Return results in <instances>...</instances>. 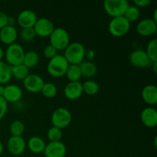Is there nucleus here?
I'll use <instances>...</instances> for the list:
<instances>
[{"instance_id":"31","label":"nucleus","mask_w":157,"mask_h":157,"mask_svg":"<svg viewBox=\"0 0 157 157\" xmlns=\"http://www.w3.org/2000/svg\"><path fill=\"white\" fill-rule=\"evenodd\" d=\"M63 133L61 129L56 127H52L47 132V137L49 142H58L61 141Z\"/></svg>"},{"instance_id":"19","label":"nucleus","mask_w":157,"mask_h":157,"mask_svg":"<svg viewBox=\"0 0 157 157\" xmlns=\"http://www.w3.org/2000/svg\"><path fill=\"white\" fill-rule=\"evenodd\" d=\"M142 98L145 103L150 107L156 105L157 103V87L155 84H147L143 88Z\"/></svg>"},{"instance_id":"43","label":"nucleus","mask_w":157,"mask_h":157,"mask_svg":"<svg viewBox=\"0 0 157 157\" xmlns=\"http://www.w3.org/2000/svg\"><path fill=\"white\" fill-rule=\"evenodd\" d=\"M3 150H4V147H3V144H2V143L1 142V140H0V156H1L2 153H3Z\"/></svg>"},{"instance_id":"28","label":"nucleus","mask_w":157,"mask_h":157,"mask_svg":"<svg viewBox=\"0 0 157 157\" xmlns=\"http://www.w3.org/2000/svg\"><path fill=\"white\" fill-rule=\"evenodd\" d=\"M146 53L152 63L157 62V40L156 38L151 40L148 43L146 49Z\"/></svg>"},{"instance_id":"14","label":"nucleus","mask_w":157,"mask_h":157,"mask_svg":"<svg viewBox=\"0 0 157 157\" xmlns=\"http://www.w3.org/2000/svg\"><path fill=\"white\" fill-rule=\"evenodd\" d=\"M157 23L152 18H145L141 20L136 25V32L140 35L144 37H148L153 35L157 31Z\"/></svg>"},{"instance_id":"21","label":"nucleus","mask_w":157,"mask_h":157,"mask_svg":"<svg viewBox=\"0 0 157 157\" xmlns=\"http://www.w3.org/2000/svg\"><path fill=\"white\" fill-rule=\"evenodd\" d=\"M82 77L86 78H91L97 75L98 67L93 61H84L79 64Z\"/></svg>"},{"instance_id":"20","label":"nucleus","mask_w":157,"mask_h":157,"mask_svg":"<svg viewBox=\"0 0 157 157\" xmlns=\"http://www.w3.org/2000/svg\"><path fill=\"white\" fill-rule=\"evenodd\" d=\"M26 145L32 153L38 154V153H41L44 152L46 143L42 138L35 136L29 140Z\"/></svg>"},{"instance_id":"1","label":"nucleus","mask_w":157,"mask_h":157,"mask_svg":"<svg viewBox=\"0 0 157 157\" xmlns=\"http://www.w3.org/2000/svg\"><path fill=\"white\" fill-rule=\"evenodd\" d=\"M85 47L81 43L71 42L64 49V57L69 64H80L85 58Z\"/></svg>"},{"instance_id":"39","label":"nucleus","mask_w":157,"mask_h":157,"mask_svg":"<svg viewBox=\"0 0 157 157\" xmlns=\"http://www.w3.org/2000/svg\"><path fill=\"white\" fill-rule=\"evenodd\" d=\"M151 67H152V70H153V73L156 74L157 73V62L152 63Z\"/></svg>"},{"instance_id":"24","label":"nucleus","mask_w":157,"mask_h":157,"mask_svg":"<svg viewBox=\"0 0 157 157\" xmlns=\"http://www.w3.org/2000/svg\"><path fill=\"white\" fill-rule=\"evenodd\" d=\"M39 62V55L36 52L29 51L25 53L24 59H23V64L28 67L32 68L35 67Z\"/></svg>"},{"instance_id":"9","label":"nucleus","mask_w":157,"mask_h":157,"mask_svg":"<svg viewBox=\"0 0 157 157\" xmlns=\"http://www.w3.org/2000/svg\"><path fill=\"white\" fill-rule=\"evenodd\" d=\"M33 29L36 35L45 38L50 36L55 29V25L49 18H40L37 19Z\"/></svg>"},{"instance_id":"4","label":"nucleus","mask_w":157,"mask_h":157,"mask_svg":"<svg viewBox=\"0 0 157 157\" xmlns=\"http://www.w3.org/2000/svg\"><path fill=\"white\" fill-rule=\"evenodd\" d=\"M25 53L24 48L19 44L14 43L9 45L4 54L6 64L10 67L23 64Z\"/></svg>"},{"instance_id":"7","label":"nucleus","mask_w":157,"mask_h":157,"mask_svg":"<svg viewBox=\"0 0 157 157\" xmlns=\"http://www.w3.org/2000/svg\"><path fill=\"white\" fill-rule=\"evenodd\" d=\"M51 120L54 127L61 130L70 125L72 121V114L68 109L59 107L54 110Z\"/></svg>"},{"instance_id":"22","label":"nucleus","mask_w":157,"mask_h":157,"mask_svg":"<svg viewBox=\"0 0 157 157\" xmlns=\"http://www.w3.org/2000/svg\"><path fill=\"white\" fill-rule=\"evenodd\" d=\"M12 77L18 81H24L29 75V69L23 64L10 67Z\"/></svg>"},{"instance_id":"41","label":"nucleus","mask_w":157,"mask_h":157,"mask_svg":"<svg viewBox=\"0 0 157 157\" xmlns=\"http://www.w3.org/2000/svg\"><path fill=\"white\" fill-rule=\"evenodd\" d=\"M4 89H5L4 86L0 84V97H2L3 93H4Z\"/></svg>"},{"instance_id":"45","label":"nucleus","mask_w":157,"mask_h":157,"mask_svg":"<svg viewBox=\"0 0 157 157\" xmlns=\"http://www.w3.org/2000/svg\"><path fill=\"white\" fill-rule=\"evenodd\" d=\"M94 157H100V156H94Z\"/></svg>"},{"instance_id":"5","label":"nucleus","mask_w":157,"mask_h":157,"mask_svg":"<svg viewBox=\"0 0 157 157\" xmlns=\"http://www.w3.org/2000/svg\"><path fill=\"white\" fill-rule=\"evenodd\" d=\"M130 3L127 0H106L104 8L106 13L113 18L124 16Z\"/></svg>"},{"instance_id":"2","label":"nucleus","mask_w":157,"mask_h":157,"mask_svg":"<svg viewBox=\"0 0 157 157\" xmlns=\"http://www.w3.org/2000/svg\"><path fill=\"white\" fill-rule=\"evenodd\" d=\"M69 63L62 55H57L49 60L47 65V71L51 76L54 78H61L65 75Z\"/></svg>"},{"instance_id":"6","label":"nucleus","mask_w":157,"mask_h":157,"mask_svg":"<svg viewBox=\"0 0 157 157\" xmlns=\"http://www.w3.org/2000/svg\"><path fill=\"white\" fill-rule=\"evenodd\" d=\"M130 29V23L124 16L113 18L108 25V31L113 36L120 38L127 35Z\"/></svg>"},{"instance_id":"16","label":"nucleus","mask_w":157,"mask_h":157,"mask_svg":"<svg viewBox=\"0 0 157 157\" xmlns=\"http://www.w3.org/2000/svg\"><path fill=\"white\" fill-rule=\"evenodd\" d=\"M82 84L80 81L76 82H69L64 87V94L70 101L78 100L83 94Z\"/></svg>"},{"instance_id":"30","label":"nucleus","mask_w":157,"mask_h":157,"mask_svg":"<svg viewBox=\"0 0 157 157\" xmlns=\"http://www.w3.org/2000/svg\"><path fill=\"white\" fill-rule=\"evenodd\" d=\"M40 92H41L43 96L45 97L46 98H53L57 95L58 89H57L56 85L55 84L48 82L44 83Z\"/></svg>"},{"instance_id":"13","label":"nucleus","mask_w":157,"mask_h":157,"mask_svg":"<svg viewBox=\"0 0 157 157\" xmlns=\"http://www.w3.org/2000/svg\"><path fill=\"white\" fill-rule=\"evenodd\" d=\"M26 142L22 136H12L7 142V149L11 154L19 156L25 152L26 149Z\"/></svg>"},{"instance_id":"23","label":"nucleus","mask_w":157,"mask_h":157,"mask_svg":"<svg viewBox=\"0 0 157 157\" xmlns=\"http://www.w3.org/2000/svg\"><path fill=\"white\" fill-rule=\"evenodd\" d=\"M65 75L69 80V82L79 81V80L82 78V74L79 64H69Z\"/></svg>"},{"instance_id":"33","label":"nucleus","mask_w":157,"mask_h":157,"mask_svg":"<svg viewBox=\"0 0 157 157\" xmlns=\"http://www.w3.org/2000/svg\"><path fill=\"white\" fill-rule=\"evenodd\" d=\"M43 55L48 59L51 60L52 58H53L54 57L58 55V51H57L56 48L52 46L51 44H48V45L46 46L44 48V51H43Z\"/></svg>"},{"instance_id":"18","label":"nucleus","mask_w":157,"mask_h":157,"mask_svg":"<svg viewBox=\"0 0 157 157\" xmlns=\"http://www.w3.org/2000/svg\"><path fill=\"white\" fill-rule=\"evenodd\" d=\"M18 38V32L15 26L6 25L0 30V40L8 46L15 43Z\"/></svg>"},{"instance_id":"3","label":"nucleus","mask_w":157,"mask_h":157,"mask_svg":"<svg viewBox=\"0 0 157 157\" xmlns=\"http://www.w3.org/2000/svg\"><path fill=\"white\" fill-rule=\"evenodd\" d=\"M50 44L57 51L64 50L70 44V35L66 29L63 28H55L54 31L49 36Z\"/></svg>"},{"instance_id":"35","label":"nucleus","mask_w":157,"mask_h":157,"mask_svg":"<svg viewBox=\"0 0 157 157\" xmlns=\"http://www.w3.org/2000/svg\"><path fill=\"white\" fill-rule=\"evenodd\" d=\"M133 6L137 7L138 9L140 8H146L151 4V0H133Z\"/></svg>"},{"instance_id":"27","label":"nucleus","mask_w":157,"mask_h":157,"mask_svg":"<svg viewBox=\"0 0 157 157\" xmlns=\"http://www.w3.org/2000/svg\"><path fill=\"white\" fill-rule=\"evenodd\" d=\"M140 15V9L136 7L135 6H131L130 5L128 8H127V11L124 13V17L129 21L130 23L134 22V21H137Z\"/></svg>"},{"instance_id":"36","label":"nucleus","mask_w":157,"mask_h":157,"mask_svg":"<svg viewBox=\"0 0 157 157\" xmlns=\"http://www.w3.org/2000/svg\"><path fill=\"white\" fill-rule=\"evenodd\" d=\"M8 25V15L0 11V30Z\"/></svg>"},{"instance_id":"44","label":"nucleus","mask_w":157,"mask_h":157,"mask_svg":"<svg viewBox=\"0 0 157 157\" xmlns=\"http://www.w3.org/2000/svg\"><path fill=\"white\" fill-rule=\"evenodd\" d=\"M156 143H157V137H156V136H155V138H154V147H155V148H156V147H157Z\"/></svg>"},{"instance_id":"15","label":"nucleus","mask_w":157,"mask_h":157,"mask_svg":"<svg viewBox=\"0 0 157 157\" xmlns=\"http://www.w3.org/2000/svg\"><path fill=\"white\" fill-rule=\"evenodd\" d=\"M22 94V90L19 86L16 84H8L5 86L2 98L7 103H16L21 99Z\"/></svg>"},{"instance_id":"17","label":"nucleus","mask_w":157,"mask_h":157,"mask_svg":"<svg viewBox=\"0 0 157 157\" xmlns=\"http://www.w3.org/2000/svg\"><path fill=\"white\" fill-rule=\"evenodd\" d=\"M141 121L144 126L153 128L157 125V111L153 107L144 108L141 112Z\"/></svg>"},{"instance_id":"42","label":"nucleus","mask_w":157,"mask_h":157,"mask_svg":"<svg viewBox=\"0 0 157 157\" xmlns=\"http://www.w3.org/2000/svg\"><path fill=\"white\" fill-rule=\"evenodd\" d=\"M156 14H157V9H155L154 11V14H153V18L152 19L155 21V22L157 23V17H156Z\"/></svg>"},{"instance_id":"29","label":"nucleus","mask_w":157,"mask_h":157,"mask_svg":"<svg viewBox=\"0 0 157 157\" xmlns=\"http://www.w3.org/2000/svg\"><path fill=\"white\" fill-rule=\"evenodd\" d=\"M25 127L22 121L16 120L10 124L9 132L13 136H22L23 133L25 132Z\"/></svg>"},{"instance_id":"10","label":"nucleus","mask_w":157,"mask_h":157,"mask_svg":"<svg viewBox=\"0 0 157 157\" xmlns=\"http://www.w3.org/2000/svg\"><path fill=\"white\" fill-rule=\"evenodd\" d=\"M44 84L43 78L36 74H29L23 81L24 87L31 93H38L41 91Z\"/></svg>"},{"instance_id":"25","label":"nucleus","mask_w":157,"mask_h":157,"mask_svg":"<svg viewBox=\"0 0 157 157\" xmlns=\"http://www.w3.org/2000/svg\"><path fill=\"white\" fill-rule=\"evenodd\" d=\"M12 78L10 66L3 61H0V84H8Z\"/></svg>"},{"instance_id":"12","label":"nucleus","mask_w":157,"mask_h":157,"mask_svg":"<svg viewBox=\"0 0 157 157\" xmlns=\"http://www.w3.org/2000/svg\"><path fill=\"white\" fill-rule=\"evenodd\" d=\"M37 19L38 17L35 12L29 9H25L18 14L16 21L21 29H29L34 27Z\"/></svg>"},{"instance_id":"11","label":"nucleus","mask_w":157,"mask_h":157,"mask_svg":"<svg viewBox=\"0 0 157 157\" xmlns=\"http://www.w3.org/2000/svg\"><path fill=\"white\" fill-rule=\"evenodd\" d=\"M43 153L45 157H64L67 153V147L61 141L49 142L46 144Z\"/></svg>"},{"instance_id":"37","label":"nucleus","mask_w":157,"mask_h":157,"mask_svg":"<svg viewBox=\"0 0 157 157\" xmlns=\"http://www.w3.org/2000/svg\"><path fill=\"white\" fill-rule=\"evenodd\" d=\"M85 58H87V61H93L95 58V52L93 49H88L85 51Z\"/></svg>"},{"instance_id":"38","label":"nucleus","mask_w":157,"mask_h":157,"mask_svg":"<svg viewBox=\"0 0 157 157\" xmlns=\"http://www.w3.org/2000/svg\"><path fill=\"white\" fill-rule=\"evenodd\" d=\"M15 22H16V18L15 17L8 16V25L14 26Z\"/></svg>"},{"instance_id":"26","label":"nucleus","mask_w":157,"mask_h":157,"mask_svg":"<svg viewBox=\"0 0 157 157\" xmlns=\"http://www.w3.org/2000/svg\"><path fill=\"white\" fill-rule=\"evenodd\" d=\"M83 92L90 96L97 94L99 91V85L98 83L92 80H87L82 84Z\"/></svg>"},{"instance_id":"8","label":"nucleus","mask_w":157,"mask_h":157,"mask_svg":"<svg viewBox=\"0 0 157 157\" xmlns=\"http://www.w3.org/2000/svg\"><path fill=\"white\" fill-rule=\"evenodd\" d=\"M129 61L132 65L137 68H145L150 67L152 64L146 52L142 49H136L132 52L129 56Z\"/></svg>"},{"instance_id":"40","label":"nucleus","mask_w":157,"mask_h":157,"mask_svg":"<svg viewBox=\"0 0 157 157\" xmlns=\"http://www.w3.org/2000/svg\"><path fill=\"white\" fill-rule=\"evenodd\" d=\"M3 57H4V52H3V49L0 47V61H2Z\"/></svg>"},{"instance_id":"34","label":"nucleus","mask_w":157,"mask_h":157,"mask_svg":"<svg viewBox=\"0 0 157 157\" xmlns=\"http://www.w3.org/2000/svg\"><path fill=\"white\" fill-rule=\"evenodd\" d=\"M7 110L8 103L6 102V100L2 97H0V121L5 117Z\"/></svg>"},{"instance_id":"32","label":"nucleus","mask_w":157,"mask_h":157,"mask_svg":"<svg viewBox=\"0 0 157 157\" xmlns=\"http://www.w3.org/2000/svg\"><path fill=\"white\" fill-rule=\"evenodd\" d=\"M36 34L33 28H29V29H21L20 31L19 37L22 41L25 42H30L32 40L35 39Z\"/></svg>"}]
</instances>
